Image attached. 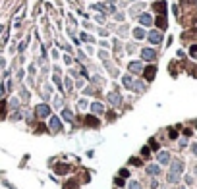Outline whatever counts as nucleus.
Segmentation results:
<instances>
[{"label":"nucleus","mask_w":197,"mask_h":189,"mask_svg":"<svg viewBox=\"0 0 197 189\" xmlns=\"http://www.w3.org/2000/svg\"><path fill=\"white\" fill-rule=\"evenodd\" d=\"M91 110L93 112H97V114H101L105 108H102V104H99V102H95V104H91Z\"/></svg>","instance_id":"obj_15"},{"label":"nucleus","mask_w":197,"mask_h":189,"mask_svg":"<svg viewBox=\"0 0 197 189\" xmlns=\"http://www.w3.org/2000/svg\"><path fill=\"white\" fill-rule=\"evenodd\" d=\"M153 10H155V12H159V14L162 16L166 12V4L162 2V0H161V2H155V4H153Z\"/></svg>","instance_id":"obj_6"},{"label":"nucleus","mask_w":197,"mask_h":189,"mask_svg":"<svg viewBox=\"0 0 197 189\" xmlns=\"http://www.w3.org/2000/svg\"><path fill=\"white\" fill-rule=\"evenodd\" d=\"M133 37L137 39V41H141V39L145 37V31H143V29H135V31H133Z\"/></svg>","instance_id":"obj_14"},{"label":"nucleus","mask_w":197,"mask_h":189,"mask_svg":"<svg viewBox=\"0 0 197 189\" xmlns=\"http://www.w3.org/2000/svg\"><path fill=\"white\" fill-rule=\"evenodd\" d=\"M182 172H183V162H182V160H174L172 164H170V174L180 176Z\"/></svg>","instance_id":"obj_1"},{"label":"nucleus","mask_w":197,"mask_h":189,"mask_svg":"<svg viewBox=\"0 0 197 189\" xmlns=\"http://www.w3.org/2000/svg\"><path fill=\"white\" fill-rule=\"evenodd\" d=\"M189 52H191V56H197V45H193L191 48H189Z\"/></svg>","instance_id":"obj_23"},{"label":"nucleus","mask_w":197,"mask_h":189,"mask_svg":"<svg viewBox=\"0 0 197 189\" xmlns=\"http://www.w3.org/2000/svg\"><path fill=\"white\" fill-rule=\"evenodd\" d=\"M155 75H156V68H155V66L145 68V77H147V81H153V79H155Z\"/></svg>","instance_id":"obj_4"},{"label":"nucleus","mask_w":197,"mask_h":189,"mask_svg":"<svg viewBox=\"0 0 197 189\" xmlns=\"http://www.w3.org/2000/svg\"><path fill=\"white\" fill-rule=\"evenodd\" d=\"M129 189H141V183H139V181H132V183H129Z\"/></svg>","instance_id":"obj_20"},{"label":"nucleus","mask_w":197,"mask_h":189,"mask_svg":"<svg viewBox=\"0 0 197 189\" xmlns=\"http://www.w3.org/2000/svg\"><path fill=\"white\" fill-rule=\"evenodd\" d=\"M139 21H141V25H145V27H149V25H153V18L149 14H143L141 18H139Z\"/></svg>","instance_id":"obj_8"},{"label":"nucleus","mask_w":197,"mask_h":189,"mask_svg":"<svg viewBox=\"0 0 197 189\" xmlns=\"http://www.w3.org/2000/svg\"><path fill=\"white\" fill-rule=\"evenodd\" d=\"M178 180H180V176H176V174H168V181H170V183H176Z\"/></svg>","instance_id":"obj_18"},{"label":"nucleus","mask_w":197,"mask_h":189,"mask_svg":"<svg viewBox=\"0 0 197 189\" xmlns=\"http://www.w3.org/2000/svg\"><path fill=\"white\" fill-rule=\"evenodd\" d=\"M108 101L112 102V104H120V97L116 95V93H110V95H108Z\"/></svg>","instance_id":"obj_13"},{"label":"nucleus","mask_w":197,"mask_h":189,"mask_svg":"<svg viewBox=\"0 0 197 189\" xmlns=\"http://www.w3.org/2000/svg\"><path fill=\"white\" fill-rule=\"evenodd\" d=\"M35 112H37V116H39V118H46V116H50V108H48L46 104H39L35 108Z\"/></svg>","instance_id":"obj_2"},{"label":"nucleus","mask_w":197,"mask_h":189,"mask_svg":"<svg viewBox=\"0 0 197 189\" xmlns=\"http://www.w3.org/2000/svg\"><path fill=\"white\" fill-rule=\"evenodd\" d=\"M159 162H161V164H168V162H170V154L166 151L159 152Z\"/></svg>","instance_id":"obj_9"},{"label":"nucleus","mask_w":197,"mask_h":189,"mask_svg":"<svg viewBox=\"0 0 197 189\" xmlns=\"http://www.w3.org/2000/svg\"><path fill=\"white\" fill-rule=\"evenodd\" d=\"M122 81H124V83L129 87V83H132V77H129V75H124V77H122Z\"/></svg>","instance_id":"obj_22"},{"label":"nucleus","mask_w":197,"mask_h":189,"mask_svg":"<svg viewBox=\"0 0 197 189\" xmlns=\"http://www.w3.org/2000/svg\"><path fill=\"white\" fill-rule=\"evenodd\" d=\"M147 174H151V176H159V174H161V168L156 166V164H151V166H147Z\"/></svg>","instance_id":"obj_10"},{"label":"nucleus","mask_w":197,"mask_h":189,"mask_svg":"<svg viewBox=\"0 0 197 189\" xmlns=\"http://www.w3.org/2000/svg\"><path fill=\"white\" fill-rule=\"evenodd\" d=\"M149 41H151L153 45H159V42L162 41V35L159 31H151V33H149Z\"/></svg>","instance_id":"obj_3"},{"label":"nucleus","mask_w":197,"mask_h":189,"mask_svg":"<svg viewBox=\"0 0 197 189\" xmlns=\"http://www.w3.org/2000/svg\"><path fill=\"white\" fill-rule=\"evenodd\" d=\"M191 152L197 156V143H193V145H191Z\"/></svg>","instance_id":"obj_24"},{"label":"nucleus","mask_w":197,"mask_h":189,"mask_svg":"<svg viewBox=\"0 0 197 189\" xmlns=\"http://www.w3.org/2000/svg\"><path fill=\"white\" fill-rule=\"evenodd\" d=\"M50 127H52V131H60V129H62V124H60V120L56 116L50 118Z\"/></svg>","instance_id":"obj_7"},{"label":"nucleus","mask_w":197,"mask_h":189,"mask_svg":"<svg viewBox=\"0 0 197 189\" xmlns=\"http://www.w3.org/2000/svg\"><path fill=\"white\" fill-rule=\"evenodd\" d=\"M87 124L93 125V127H97V125H99V120H97V118H87Z\"/></svg>","instance_id":"obj_19"},{"label":"nucleus","mask_w":197,"mask_h":189,"mask_svg":"<svg viewBox=\"0 0 197 189\" xmlns=\"http://www.w3.org/2000/svg\"><path fill=\"white\" fill-rule=\"evenodd\" d=\"M2 118H6V102L4 101H0V120Z\"/></svg>","instance_id":"obj_17"},{"label":"nucleus","mask_w":197,"mask_h":189,"mask_svg":"<svg viewBox=\"0 0 197 189\" xmlns=\"http://www.w3.org/2000/svg\"><path fill=\"white\" fill-rule=\"evenodd\" d=\"M2 93H4V89H2V87H0V97H2Z\"/></svg>","instance_id":"obj_25"},{"label":"nucleus","mask_w":197,"mask_h":189,"mask_svg":"<svg viewBox=\"0 0 197 189\" xmlns=\"http://www.w3.org/2000/svg\"><path fill=\"white\" fill-rule=\"evenodd\" d=\"M141 56H143V60H155V50H151V48H143Z\"/></svg>","instance_id":"obj_5"},{"label":"nucleus","mask_w":197,"mask_h":189,"mask_svg":"<svg viewBox=\"0 0 197 189\" xmlns=\"http://www.w3.org/2000/svg\"><path fill=\"white\" fill-rule=\"evenodd\" d=\"M156 25H159L161 29H166V19H164V16H159V18H156Z\"/></svg>","instance_id":"obj_12"},{"label":"nucleus","mask_w":197,"mask_h":189,"mask_svg":"<svg viewBox=\"0 0 197 189\" xmlns=\"http://www.w3.org/2000/svg\"><path fill=\"white\" fill-rule=\"evenodd\" d=\"M68 170H70L68 164H60V166H56V172H58V174H66Z\"/></svg>","instance_id":"obj_16"},{"label":"nucleus","mask_w":197,"mask_h":189,"mask_svg":"<svg viewBox=\"0 0 197 189\" xmlns=\"http://www.w3.org/2000/svg\"><path fill=\"white\" fill-rule=\"evenodd\" d=\"M64 118H66V120H70V122H72V120H73L72 112H70V110H64Z\"/></svg>","instance_id":"obj_21"},{"label":"nucleus","mask_w":197,"mask_h":189,"mask_svg":"<svg viewBox=\"0 0 197 189\" xmlns=\"http://www.w3.org/2000/svg\"><path fill=\"white\" fill-rule=\"evenodd\" d=\"M129 71H132V74L141 71V62H132V64H129Z\"/></svg>","instance_id":"obj_11"}]
</instances>
